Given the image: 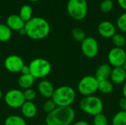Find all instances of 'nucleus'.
<instances>
[{
	"mask_svg": "<svg viewBox=\"0 0 126 125\" xmlns=\"http://www.w3.org/2000/svg\"><path fill=\"white\" fill-rule=\"evenodd\" d=\"M26 35L32 40H42L50 32V25L44 18L35 16L25 23Z\"/></svg>",
	"mask_w": 126,
	"mask_h": 125,
	"instance_id": "1",
	"label": "nucleus"
},
{
	"mask_svg": "<svg viewBox=\"0 0 126 125\" xmlns=\"http://www.w3.org/2000/svg\"><path fill=\"white\" fill-rule=\"evenodd\" d=\"M75 119V111L73 108L57 107L46 116L47 125H70Z\"/></svg>",
	"mask_w": 126,
	"mask_h": 125,
	"instance_id": "2",
	"label": "nucleus"
},
{
	"mask_svg": "<svg viewBox=\"0 0 126 125\" xmlns=\"http://www.w3.org/2000/svg\"><path fill=\"white\" fill-rule=\"evenodd\" d=\"M51 99L57 107H69L76 99V92L71 86L62 85L55 89Z\"/></svg>",
	"mask_w": 126,
	"mask_h": 125,
	"instance_id": "3",
	"label": "nucleus"
},
{
	"mask_svg": "<svg viewBox=\"0 0 126 125\" xmlns=\"http://www.w3.org/2000/svg\"><path fill=\"white\" fill-rule=\"evenodd\" d=\"M79 105L82 111L93 116L103 113L104 108L102 99L94 95L83 97L80 101Z\"/></svg>",
	"mask_w": 126,
	"mask_h": 125,
	"instance_id": "4",
	"label": "nucleus"
},
{
	"mask_svg": "<svg viewBox=\"0 0 126 125\" xmlns=\"http://www.w3.org/2000/svg\"><path fill=\"white\" fill-rule=\"evenodd\" d=\"M28 66L30 67V73L35 79L44 78L52 71L51 63L44 58H35Z\"/></svg>",
	"mask_w": 126,
	"mask_h": 125,
	"instance_id": "5",
	"label": "nucleus"
},
{
	"mask_svg": "<svg viewBox=\"0 0 126 125\" xmlns=\"http://www.w3.org/2000/svg\"><path fill=\"white\" fill-rule=\"evenodd\" d=\"M68 14L75 20L80 21L86 18L88 13L86 0H69L66 5Z\"/></svg>",
	"mask_w": 126,
	"mask_h": 125,
	"instance_id": "6",
	"label": "nucleus"
},
{
	"mask_svg": "<svg viewBox=\"0 0 126 125\" xmlns=\"http://www.w3.org/2000/svg\"><path fill=\"white\" fill-rule=\"evenodd\" d=\"M99 81L94 76H85L81 78L78 84V91L83 97L93 95L98 91Z\"/></svg>",
	"mask_w": 126,
	"mask_h": 125,
	"instance_id": "7",
	"label": "nucleus"
},
{
	"mask_svg": "<svg viewBox=\"0 0 126 125\" xmlns=\"http://www.w3.org/2000/svg\"><path fill=\"white\" fill-rule=\"evenodd\" d=\"M4 101L5 104L11 108H21L26 102L22 91L16 88L10 89L4 94Z\"/></svg>",
	"mask_w": 126,
	"mask_h": 125,
	"instance_id": "8",
	"label": "nucleus"
},
{
	"mask_svg": "<svg viewBox=\"0 0 126 125\" xmlns=\"http://www.w3.org/2000/svg\"><path fill=\"white\" fill-rule=\"evenodd\" d=\"M82 53L88 58L95 57L99 52V44L93 37H86L80 45Z\"/></svg>",
	"mask_w": 126,
	"mask_h": 125,
	"instance_id": "9",
	"label": "nucleus"
},
{
	"mask_svg": "<svg viewBox=\"0 0 126 125\" xmlns=\"http://www.w3.org/2000/svg\"><path fill=\"white\" fill-rule=\"evenodd\" d=\"M109 64L114 68L122 67L126 61V52L123 48L114 47L108 54Z\"/></svg>",
	"mask_w": 126,
	"mask_h": 125,
	"instance_id": "10",
	"label": "nucleus"
},
{
	"mask_svg": "<svg viewBox=\"0 0 126 125\" xmlns=\"http://www.w3.org/2000/svg\"><path fill=\"white\" fill-rule=\"evenodd\" d=\"M24 65V63L23 59L16 55H11L7 56L4 61V68L11 73L20 72Z\"/></svg>",
	"mask_w": 126,
	"mask_h": 125,
	"instance_id": "11",
	"label": "nucleus"
},
{
	"mask_svg": "<svg viewBox=\"0 0 126 125\" xmlns=\"http://www.w3.org/2000/svg\"><path fill=\"white\" fill-rule=\"evenodd\" d=\"M97 31L103 38H111L116 34V27L111 21H103L99 24Z\"/></svg>",
	"mask_w": 126,
	"mask_h": 125,
	"instance_id": "12",
	"label": "nucleus"
},
{
	"mask_svg": "<svg viewBox=\"0 0 126 125\" xmlns=\"http://www.w3.org/2000/svg\"><path fill=\"white\" fill-rule=\"evenodd\" d=\"M55 89L53 84L47 80H42L38 85V91L39 94L46 99L52 98Z\"/></svg>",
	"mask_w": 126,
	"mask_h": 125,
	"instance_id": "13",
	"label": "nucleus"
},
{
	"mask_svg": "<svg viewBox=\"0 0 126 125\" xmlns=\"http://www.w3.org/2000/svg\"><path fill=\"white\" fill-rule=\"evenodd\" d=\"M6 24L13 31H19L25 26V22L17 14L10 15L6 20Z\"/></svg>",
	"mask_w": 126,
	"mask_h": 125,
	"instance_id": "14",
	"label": "nucleus"
},
{
	"mask_svg": "<svg viewBox=\"0 0 126 125\" xmlns=\"http://www.w3.org/2000/svg\"><path fill=\"white\" fill-rule=\"evenodd\" d=\"M111 70H112L111 66L109 63L101 64L97 69L94 77L99 82L109 80L111 73Z\"/></svg>",
	"mask_w": 126,
	"mask_h": 125,
	"instance_id": "15",
	"label": "nucleus"
},
{
	"mask_svg": "<svg viewBox=\"0 0 126 125\" xmlns=\"http://www.w3.org/2000/svg\"><path fill=\"white\" fill-rule=\"evenodd\" d=\"M110 79L113 84H123L126 81V72L124 71L123 67L114 68L111 70Z\"/></svg>",
	"mask_w": 126,
	"mask_h": 125,
	"instance_id": "16",
	"label": "nucleus"
},
{
	"mask_svg": "<svg viewBox=\"0 0 126 125\" xmlns=\"http://www.w3.org/2000/svg\"><path fill=\"white\" fill-rule=\"evenodd\" d=\"M21 112L24 118L32 119L37 114V107L33 102L26 101L21 107Z\"/></svg>",
	"mask_w": 126,
	"mask_h": 125,
	"instance_id": "17",
	"label": "nucleus"
},
{
	"mask_svg": "<svg viewBox=\"0 0 126 125\" xmlns=\"http://www.w3.org/2000/svg\"><path fill=\"white\" fill-rule=\"evenodd\" d=\"M35 78L30 74H21L18 80V84L19 87L22 89H28L30 88L35 82Z\"/></svg>",
	"mask_w": 126,
	"mask_h": 125,
	"instance_id": "18",
	"label": "nucleus"
},
{
	"mask_svg": "<svg viewBox=\"0 0 126 125\" xmlns=\"http://www.w3.org/2000/svg\"><path fill=\"white\" fill-rule=\"evenodd\" d=\"M18 15L21 17V18L26 23L27 21H30L32 18V8L30 5L24 4L23 5L20 10Z\"/></svg>",
	"mask_w": 126,
	"mask_h": 125,
	"instance_id": "19",
	"label": "nucleus"
},
{
	"mask_svg": "<svg viewBox=\"0 0 126 125\" xmlns=\"http://www.w3.org/2000/svg\"><path fill=\"white\" fill-rule=\"evenodd\" d=\"M114 90V84L109 80L99 82L98 91L103 94H109Z\"/></svg>",
	"mask_w": 126,
	"mask_h": 125,
	"instance_id": "20",
	"label": "nucleus"
},
{
	"mask_svg": "<svg viewBox=\"0 0 126 125\" xmlns=\"http://www.w3.org/2000/svg\"><path fill=\"white\" fill-rule=\"evenodd\" d=\"M12 37V30L6 24H0V42H7Z\"/></svg>",
	"mask_w": 126,
	"mask_h": 125,
	"instance_id": "21",
	"label": "nucleus"
},
{
	"mask_svg": "<svg viewBox=\"0 0 126 125\" xmlns=\"http://www.w3.org/2000/svg\"><path fill=\"white\" fill-rule=\"evenodd\" d=\"M4 125H27L24 117L18 115H12L6 118Z\"/></svg>",
	"mask_w": 126,
	"mask_h": 125,
	"instance_id": "22",
	"label": "nucleus"
},
{
	"mask_svg": "<svg viewBox=\"0 0 126 125\" xmlns=\"http://www.w3.org/2000/svg\"><path fill=\"white\" fill-rule=\"evenodd\" d=\"M111 125H126V111H118L111 119Z\"/></svg>",
	"mask_w": 126,
	"mask_h": 125,
	"instance_id": "23",
	"label": "nucleus"
},
{
	"mask_svg": "<svg viewBox=\"0 0 126 125\" xmlns=\"http://www.w3.org/2000/svg\"><path fill=\"white\" fill-rule=\"evenodd\" d=\"M72 36L74 40H75L76 41L78 42H82L86 38V32H84L83 29H82L80 27H75L72 30Z\"/></svg>",
	"mask_w": 126,
	"mask_h": 125,
	"instance_id": "24",
	"label": "nucleus"
},
{
	"mask_svg": "<svg viewBox=\"0 0 126 125\" xmlns=\"http://www.w3.org/2000/svg\"><path fill=\"white\" fill-rule=\"evenodd\" d=\"M112 43L114 45V47H119V48H123L126 43V37L119 33H116L112 38Z\"/></svg>",
	"mask_w": 126,
	"mask_h": 125,
	"instance_id": "25",
	"label": "nucleus"
},
{
	"mask_svg": "<svg viewBox=\"0 0 126 125\" xmlns=\"http://www.w3.org/2000/svg\"><path fill=\"white\" fill-rule=\"evenodd\" d=\"M114 3L112 0H103L100 4V10L102 13H107L112 10Z\"/></svg>",
	"mask_w": 126,
	"mask_h": 125,
	"instance_id": "26",
	"label": "nucleus"
},
{
	"mask_svg": "<svg viewBox=\"0 0 126 125\" xmlns=\"http://www.w3.org/2000/svg\"><path fill=\"white\" fill-rule=\"evenodd\" d=\"M93 124L94 125H108L109 120L104 114L100 113L94 116Z\"/></svg>",
	"mask_w": 126,
	"mask_h": 125,
	"instance_id": "27",
	"label": "nucleus"
},
{
	"mask_svg": "<svg viewBox=\"0 0 126 125\" xmlns=\"http://www.w3.org/2000/svg\"><path fill=\"white\" fill-rule=\"evenodd\" d=\"M117 27L120 31L126 32V12L121 14L117 18Z\"/></svg>",
	"mask_w": 126,
	"mask_h": 125,
	"instance_id": "28",
	"label": "nucleus"
},
{
	"mask_svg": "<svg viewBox=\"0 0 126 125\" xmlns=\"http://www.w3.org/2000/svg\"><path fill=\"white\" fill-rule=\"evenodd\" d=\"M56 108H57V105H55V103L53 102L52 99H48L43 105V110L47 114L53 111Z\"/></svg>",
	"mask_w": 126,
	"mask_h": 125,
	"instance_id": "29",
	"label": "nucleus"
},
{
	"mask_svg": "<svg viewBox=\"0 0 126 125\" xmlns=\"http://www.w3.org/2000/svg\"><path fill=\"white\" fill-rule=\"evenodd\" d=\"M23 93H24V97L25 101L32 102L36 98V96H37L36 91L31 88L24 90V91H23Z\"/></svg>",
	"mask_w": 126,
	"mask_h": 125,
	"instance_id": "30",
	"label": "nucleus"
},
{
	"mask_svg": "<svg viewBox=\"0 0 126 125\" xmlns=\"http://www.w3.org/2000/svg\"><path fill=\"white\" fill-rule=\"evenodd\" d=\"M119 107L120 108L121 111H126V98L123 97L119 100Z\"/></svg>",
	"mask_w": 126,
	"mask_h": 125,
	"instance_id": "31",
	"label": "nucleus"
},
{
	"mask_svg": "<svg viewBox=\"0 0 126 125\" xmlns=\"http://www.w3.org/2000/svg\"><path fill=\"white\" fill-rule=\"evenodd\" d=\"M20 72L21 73V74H30V67H29V66L24 64L23 66V67L21 68Z\"/></svg>",
	"mask_w": 126,
	"mask_h": 125,
	"instance_id": "32",
	"label": "nucleus"
},
{
	"mask_svg": "<svg viewBox=\"0 0 126 125\" xmlns=\"http://www.w3.org/2000/svg\"><path fill=\"white\" fill-rule=\"evenodd\" d=\"M117 3L119 4V6L123 9L124 10H126V0H117Z\"/></svg>",
	"mask_w": 126,
	"mask_h": 125,
	"instance_id": "33",
	"label": "nucleus"
},
{
	"mask_svg": "<svg viewBox=\"0 0 126 125\" xmlns=\"http://www.w3.org/2000/svg\"><path fill=\"white\" fill-rule=\"evenodd\" d=\"M72 125H89V124L86 121L80 120V121H78V122L73 123Z\"/></svg>",
	"mask_w": 126,
	"mask_h": 125,
	"instance_id": "34",
	"label": "nucleus"
},
{
	"mask_svg": "<svg viewBox=\"0 0 126 125\" xmlns=\"http://www.w3.org/2000/svg\"><path fill=\"white\" fill-rule=\"evenodd\" d=\"M122 92H123V97H126V81L123 83V90H122Z\"/></svg>",
	"mask_w": 126,
	"mask_h": 125,
	"instance_id": "35",
	"label": "nucleus"
},
{
	"mask_svg": "<svg viewBox=\"0 0 126 125\" xmlns=\"http://www.w3.org/2000/svg\"><path fill=\"white\" fill-rule=\"evenodd\" d=\"M18 33H19L21 35H26V31H25L24 27L23 29H20V30H19V31H18Z\"/></svg>",
	"mask_w": 126,
	"mask_h": 125,
	"instance_id": "36",
	"label": "nucleus"
},
{
	"mask_svg": "<svg viewBox=\"0 0 126 125\" xmlns=\"http://www.w3.org/2000/svg\"><path fill=\"white\" fill-rule=\"evenodd\" d=\"M2 98H4V94H3L2 91L0 89V99H1Z\"/></svg>",
	"mask_w": 126,
	"mask_h": 125,
	"instance_id": "37",
	"label": "nucleus"
},
{
	"mask_svg": "<svg viewBox=\"0 0 126 125\" xmlns=\"http://www.w3.org/2000/svg\"><path fill=\"white\" fill-rule=\"evenodd\" d=\"M122 67H123V69H124V71H125L126 72V61L125 62V63L123 64V66Z\"/></svg>",
	"mask_w": 126,
	"mask_h": 125,
	"instance_id": "38",
	"label": "nucleus"
},
{
	"mask_svg": "<svg viewBox=\"0 0 126 125\" xmlns=\"http://www.w3.org/2000/svg\"><path fill=\"white\" fill-rule=\"evenodd\" d=\"M30 1H32V2H36V1H38L39 0H28Z\"/></svg>",
	"mask_w": 126,
	"mask_h": 125,
	"instance_id": "39",
	"label": "nucleus"
},
{
	"mask_svg": "<svg viewBox=\"0 0 126 125\" xmlns=\"http://www.w3.org/2000/svg\"><path fill=\"white\" fill-rule=\"evenodd\" d=\"M47 125L46 124H38V125Z\"/></svg>",
	"mask_w": 126,
	"mask_h": 125,
	"instance_id": "40",
	"label": "nucleus"
},
{
	"mask_svg": "<svg viewBox=\"0 0 126 125\" xmlns=\"http://www.w3.org/2000/svg\"><path fill=\"white\" fill-rule=\"evenodd\" d=\"M86 1H87V0H86Z\"/></svg>",
	"mask_w": 126,
	"mask_h": 125,
	"instance_id": "41",
	"label": "nucleus"
}]
</instances>
